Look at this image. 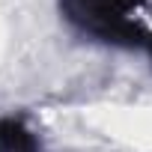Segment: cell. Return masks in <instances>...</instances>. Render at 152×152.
I'll return each mask as SVG.
<instances>
[{
	"label": "cell",
	"instance_id": "cell-2",
	"mask_svg": "<svg viewBox=\"0 0 152 152\" xmlns=\"http://www.w3.org/2000/svg\"><path fill=\"white\" fill-rule=\"evenodd\" d=\"M0 152H48L36 125L21 113H0Z\"/></svg>",
	"mask_w": 152,
	"mask_h": 152
},
{
	"label": "cell",
	"instance_id": "cell-1",
	"mask_svg": "<svg viewBox=\"0 0 152 152\" xmlns=\"http://www.w3.org/2000/svg\"><path fill=\"white\" fill-rule=\"evenodd\" d=\"M57 15L75 39L152 66V0H57Z\"/></svg>",
	"mask_w": 152,
	"mask_h": 152
}]
</instances>
